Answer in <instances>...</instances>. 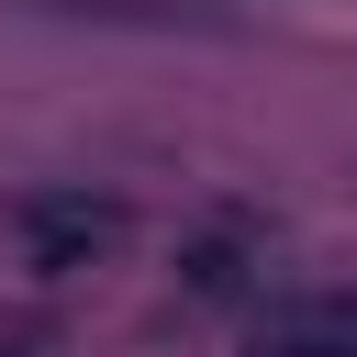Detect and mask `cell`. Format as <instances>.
<instances>
[{
  "label": "cell",
  "mask_w": 357,
  "mask_h": 357,
  "mask_svg": "<svg viewBox=\"0 0 357 357\" xmlns=\"http://www.w3.org/2000/svg\"><path fill=\"white\" fill-rule=\"evenodd\" d=\"M112 201H33V245H45V268H67L78 245H112Z\"/></svg>",
  "instance_id": "obj_2"
},
{
  "label": "cell",
  "mask_w": 357,
  "mask_h": 357,
  "mask_svg": "<svg viewBox=\"0 0 357 357\" xmlns=\"http://www.w3.org/2000/svg\"><path fill=\"white\" fill-rule=\"evenodd\" d=\"M268 357H357V301H312L268 324Z\"/></svg>",
  "instance_id": "obj_1"
}]
</instances>
